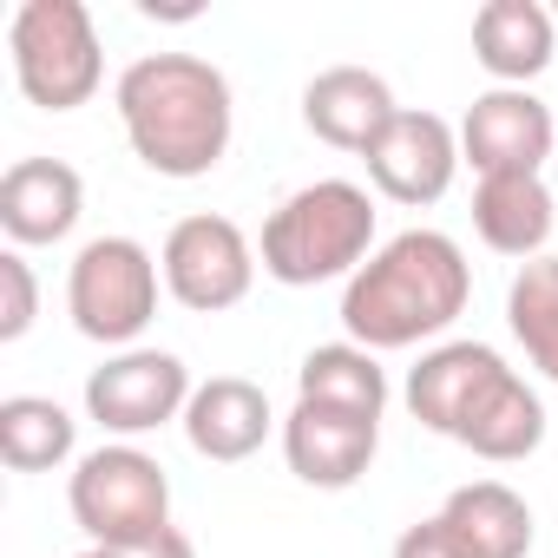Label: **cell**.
Returning a JSON list of instances; mask_svg holds the SVG:
<instances>
[{
    "mask_svg": "<svg viewBox=\"0 0 558 558\" xmlns=\"http://www.w3.org/2000/svg\"><path fill=\"white\" fill-rule=\"evenodd\" d=\"M119 125H125V145L145 171L158 178H210L230 151V132H236V99H230V80L223 66L197 60V53H145L119 73Z\"/></svg>",
    "mask_w": 558,
    "mask_h": 558,
    "instance_id": "cell-1",
    "label": "cell"
},
{
    "mask_svg": "<svg viewBox=\"0 0 558 558\" xmlns=\"http://www.w3.org/2000/svg\"><path fill=\"white\" fill-rule=\"evenodd\" d=\"M473 303V269L466 250L447 230H401L388 236L342 290V329L368 355L421 349L447 336Z\"/></svg>",
    "mask_w": 558,
    "mask_h": 558,
    "instance_id": "cell-2",
    "label": "cell"
},
{
    "mask_svg": "<svg viewBox=\"0 0 558 558\" xmlns=\"http://www.w3.org/2000/svg\"><path fill=\"white\" fill-rule=\"evenodd\" d=\"M263 276L283 290H316L336 276H355L375 256V197L355 178H316L290 191L263 223Z\"/></svg>",
    "mask_w": 558,
    "mask_h": 558,
    "instance_id": "cell-3",
    "label": "cell"
},
{
    "mask_svg": "<svg viewBox=\"0 0 558 558\" xmlns=\"http://www.w3.org/2000/svg\"><path fill=\"white\" fill-rule=\"evenodd\" d=\"M66 506H73V525L86 532V545L145 551L171 532V473L145 447L106 440L73 466Z\"/></svg>",
    "mask_w": 558,
    "mask_h": 558,
    "instance_id": "cell-4",
    "label": "cell"
},
{
    "mask_svg": "<svg viewBox=\"0 0 558 558\" xmlns=\"http://www.w3.org/2000/svg\"><path fill=\"white\" fill-rule=\"evenodd\" d=\"M8 53L27 106L40 112H80L106 80V53H99V27L86 14V0H21L8 21Z\"/></svg>",
    "mask_w": 558,
    "mask_h": 558,
    "instance_id": "cell-5",
    "label": "cell"
},
{
    "mask_svg": "<svg viewBox=\"0 0 558 558\" xmlns=\"http://www.w3.org/2000/svg\"><path fill=\"white\" fill-rule=\"evenodd\" d=\"M165 269L138 236H93L66 269V316L99 349H132L158 323Z\"/></svg>",
    "mask_w": 558,
    "mask_h": 558,
    "instance_id": "cell-6",
    "label": "cell"
},
{
    "mask_svg": "<svg viewBox=\"0 0 558 558\" xmlns=\"http://www.w3.org/2000/svg\"><path fill=\"white\" fill-rule=\"evenodd\" d=\"M158 269H165L171 303H184L191 316H223L256 283V243L243 236V223H230L217 210H197V217L171 223V236L158 250Z\"/></svg>",
    "mask_w": 558,
    "mask_h": 558,
    "instance_id": "cell-7",
    "label": "cell"
},
{
    "mask_svg": "<svg viewBox=\"0 0 558 558\" xmlns=\"http://www.w3.org/2000/svg\"><path fill=\"white\" fill-rule=\"evenodd\" d=\"M191 395H197V381L171 349H119L112 362H99L86 375V414L112 440H138V434L184 421Z\"/></svg>",
    "mask_w": 558,
    "mask_h": 558,
    "instance_id": "cell-8",
    "label": "cell"
},
{
    "mask_svg": "<svg viewBox=\"0 0 558 558\" xmlns=\"http://www.w3.org/2000/svg\"><path fill=\"white\" fill-rule=\"evenodd\" d=\"M558 151V106H545L532 86H493L460 119V158L473 178H538Z\"/></svg>",
    "mask_w": 558,
    "mask_h": 558,
    "instance_id": "cell-9",
    "label": "cell"
},
{
    "mask_svg": "<svg viewBox=\"0 0 558 558\" xmlns=\"http://www.w3.org/2000/svg\"><path fill=\"white\" fill-rule=\"evenodd\" d=\"M362 165H368V184H375L381 197L421 210V204H440V197L453 191V178H460L466 158H460V132H453L440 112L401 106V112L388 119V132L362 151Z\"/></svg>",
    "mask_w": 558,
    "mask_h": 558,
    "instance_id": "cell-10",
    "label": "cell"
},
{
    "mask_svg": "<svg viewBox=\"0 0 558 558\" xmlns=\"http://www.w3.org/2000/svg\"><path fill=\"white\" fill-rule=\"evenodd\" d=\"M381 453V421H362V414H342V408H316V401H296L290 421H283V460L303 486H323V493H342L355 486Z\"/></svg>",
    "mask_w": 558,
    "mask_h": 558,
    "instance_id": "cell-11",
    "label": "cell"
},
{
    "mask_svg": "<svg viewBox=\"0 0 558 558\" xmlns=\"http://www.w3.org/2000/svg\"><path fill=\"white\" fill-rule=\"evenodd\" d=\"M499 375H506V355H499V349H486V342H434V349L408 368L401 401H408V414H414L427 434H447V440H453Z\"/></svg>",
    "mask_w": 558,
    "mask_h": 558,
    "instance_id": "cell-12",
    "label": "cell"
},
{
    "mask_svg": "<svg viewBox=\"0 0 558 558\" xmlns=\"http://www.w3.org/2000/svg\"><path fill=\"white\" fill-rule=\"evenodd\" d=\"M86 184L66 158H14L0 178V230L14 236V250L34 243H66L80 230Z\"/></svg>",
    "mask_w": 558,
    "mask_h": 558,
    "instance_id": "cell-13",
    "label": "cell"
},
{
    "mask_svg": "<svg viewBox=\"0 0 558 558\" xmlns=\"http://www.w3.org/2000/svg\"><path fill=\"white\" fill-rule=\"evenodd\" d=\"M178 427H184V440H191L197 460L236 466V460H250V453L269 440L276 414H269V395H263L256 381H243V375H210V381H197V395H191V408H184Z\"/></svg>",
    "mask_w": 558,
    "mask_h": 558,
    "instance_id": "cell-14",
    "label": "cell"
},
{
    "mask_svg": "<svg viewBox=\"0 0 558 558\" xmlns=\"http://www.w3.org/2000/svg\"><path fill=\"white\" fill-rule=\"evenodd\" d=\"M395 112H401V106H395V86H388L381 73H368V66H329V73H316V80L303 86V125H310L323 145L355 151V158L388 132Z\"/></svg>",
    "mask_w": 558,
    "mask_h": 558,
    "instance_id": "cell-15",
    "label": "cell"
},
{
    "mask_svg": "<svg viewBox=\"0 0 558 558\" xmlns=\"http://www.w3.org/2000/svg\"><path fill=\"white\" fill-rule=\"evenodd\" d=\"M558 53V21L538 0H486L473 14V60L499 80V86H525L551 66Z\"/></svg>",
    "mask_w": 558,
    "mask_h": 558,
    "instance_id": "cell-16",
    "label": "cell"
},
{
    "mask_svg": "<svg viewBox=\"0 0 558 558\" xmlns=\"http://www.w3.org/2000/svg\"><path fill=\"white\" fill-rule=\"evenodd\" d=\"M434 519L453 532V545L466 558H525L532 551V506L506 480H466V486H453Z\"/></svg>",
    "mask_w": 558,
    "mask_h": 558,
    "instance_id": "cell-17",
    "label": "cell"
},
{
    "mask_svg": "<svg viewBox=\"0 0 558 558\" xmlns=\"http://www.w3.org/2000/svg\"><path fill=\"white\" fill-rule=\"evenodd\" d=\"M551 223H558V204H551L545 178H480L473 184V230L486 250L532 263V256H545Z\"/></svg>",
    "mask_w": 558,
    "mask_h": 558,
    "instance_id": "cell-18",
    "label": "cell"
},
{
    "mask_svg": "<svg viewBox=\"0 0 558 558\" xmlns=\"http://www.w3.org/2000/svg\"><path fill=\"white\" fill-rule=\"evenodd\" d=\"M453 440H460L466 453L493 460V466L532 460V453L545 447V401H538V388H532L519 368H506V375L486 388V401L466 414V427H460Z\"/></svg>",
    "mask_w": 558,
    "mask_h": 558,
    "instance_id": "cell-19",
    "label": "cell"
},
{
    "mask_svg": "<svg viewBox=\"0 0 558 558\" xmlns=\"http://www.w3.org/2000/svg\"><path fill=\"white\" fill-rule=\"evenodd\" d=\"M296 401L381 421V414H388V368H381L362 342H323V349H310L303 368H296Z\"/></svg>",
    "mask_w": 558,
    "mask_h": 558,
    "instance_id": "cell-20",
    "label": "cell"
},
{
    "mask_svg": "<svg viewBox=\"0 0 558 558\" xmlns=\"http://www.w3.org/2000/svg\"><path fill=\"white\" fill-rule=\"evenodd\" d=\"M73 440H80V421L47 401V395H8L0 401V460L14 473H53L73 460Z\"/></svg>",
    "mask_w": 558,
    "mask_h": 558,
    "instance_id": "cell-21",
    "label": "cell"
},
{
    "mask_svg": "<svg viewBox=\"0 0 558 558\" xmlns=\"http://www.w3.org/2000/svg\"><path fill=\"white\" fill-rule=\"evenodd\" d=\"M506 323L525 349V362L558 381V256H532L519 263L512 290H506Z\"/></svg>",
    "mask_w": 558,
    "mask_h": 558,
    "instance_id": "cell-22",
    "label": "cell"
},
{
    "mask_svg": "<svg viewBox=\"0 0 558 558\" xmlns=\"http://www.w3.org/2000/svg\"><path fill=\"white\" fill-rule=\"evenodd\" d=\"M40 316V283L21 250H0V342H21Z\"/></svg>",
    "mask_w": 558,
    "mask_h": 558,
    "instance_id": "cell-23",
    "label": "cell"
},
{
    "mask_svg": "<svg viewBox=\"0 0 558 558\" xmlns=\"http://www.w3.org/2000/svg\"><path fill=\"white\" fill-rule=\"evenodd\" d=\"M395 558H466V551L453 545V532H447L440 519H421V525H408V532L395 538Z\"/></svg>",
    "mask_w": 558,
    "mask_h": 558,
    "instance_id": "cell-24",
    "label": "cell"
},
{
    "mask_svg": "<svg viewBox=\"0 0 558 558\" xmlns=\"http://www.w3.org/2000/svg\"><path fill=\"white\" fill-rule=\"evenodd\" d=\"M132 558H197V545H191V538H184V532L171 525V532H165L158 545H145V551H132Z\"/></svg>",
    "mask_w": 558,
    "mask_h": 558,
    "instance_id": "cell-25",
    "label": "cell"
},
{
    "mask_svg": "<svg viewBox=\"0 0 558 558\" xmlns=\"http://www.w3.org/2000/svg\"><path fill=\"white\" fill-rule=\"evenodd\" d=\"M73 558H132V551H106V545H86V551H73Z\"/></svg>",
    "mask_w": 558,
    "mask_h": 558,
    "instance_id": "cell-26",
    "label": "cell"
},
{
    "mask_svg": "<svg viewBox=\"0 0 558 558\" xmlns=\"http://www.w3.org/2000/svg\"><path fill=\"white\" fill-rule=\"evenodd\" d=\"M551 21H558V8H551Z\"/></svg>",
    "mask_w": 558,
    "mask_h": 558,
    "instance_id": "cell-27",
    "label": "cell"
}]
</instances>
